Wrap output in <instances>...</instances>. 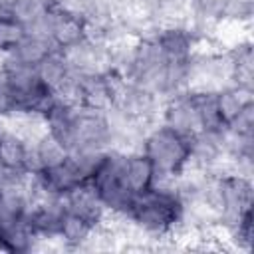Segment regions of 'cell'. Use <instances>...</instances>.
Here are the masks:
<instances>
[{
  "instance_id": "6da1fadb",
  "label": "cell",
  "mask_w": 254,
  "mask_h": 254,
  "mask_svg": "<svg viewBox=\"0 0 254 254\" xmlns=\"http://www.w3.org/2000/svg\"><path fill=\"white\" fill-rule=\"evenodd\" d=\"M131 222L143 230L153 240L171 238L181 226L183 218V198L175 187L153 185L133 198L131 210L127 214Z\"/></svg>"
},
{
  "instance_id": "7a4b0ae2",
  "label": "cell",
  "mask_w": 254,
  "mask_h": 254,
  "mask_svg": "<svg viewBox=\"0 0 254 254\" xmlns=\"http://www.w3.org/2000/svg\"><path fill=\"white\" fill-rule=\"evenodd\" d=\"M139 151L155 169V185L175 187L177 177L190 163V137L165 123H155L145 131Z\"/></svg>"
},
{
  "instance_id": "3957f363",
  "label": "cell",
  "mask_w": 254,
  "mask_h": 254,
  "mask_svg": "<svg viewBox=\"0 0 254 254\" xmlns=\"http://www.w3.org/2000/svg\"><path fill=\"white\" fill-rule=\"evenodd\" d=\"M123 155L121 149H109L99 159L89 177V185L103 202L107 214H129L135 194H131L123 183Z\"/></svg>"
},
{
  "instance_id": "277c9868",
  "label": "cell",
  "mask_w": 254,
  "mask_h": 254,
  "mask_svg": "<svg viewBox=\"0 0 254 254\" xmlns=\"http://www.w3.org/2000/svg\"><path fill=\"white\" fill-rule=\"evenodd\" d=\"M65 147L69 153H105L111 149V133L103 111L77 107Z\"/></svg>"
},
{
  "instance_id": "5b68a950",
  "label": "cell",
  "mask_w": 254,
  "mask_h": 254,
  "mask_svg": "<svg viewBox=\"0 0 254 254\" xmlns=\"http://www.w3.org/2000/svg\"><path fill=\"white\" fill-rule=\"evenodd\" d=\"M60 52L75 75H95V73L109 71L107 44L103 40L85 36L79 42H75Z\"/></svg>"
},
{
  "instance_id": "8992f818",
  "label": "cell",
  "mask_w": 254,
  "mask_h": 254,
  "mask_svg": "<svg viewBox=\"0 0 254 254\" xmlns=\"http://www.w3.org/2000/svg\"><path fill=\"white\" fill-rule=\"evenodd\" d=\"M159 123H165L167 127H171L187 137H194L196 133H200L202 123H200V113H198L194 93L179 91V93L163 99Z\"/></svg>"
},
{
  "instance_id": "52a82bcc",
  "label": "cell",
  "mask_w": 254,
  "mask_h": 254,
  "mask_svg": "<svg viewBox=\"0 0 254 254\" xmlns=\"http://www.w3.org/2000/svg\"><path fill=\"white\" fill-rule=\"evenodd\" d=\"M54 50L58 48L50 38L36 32H26L20 44L10 54H6L4 67H38L40 62H44Z\"/></svg>"
},
{
  "instance_id": "ba28073f",
  "label": "cell",
  "mask_w": 254,
  "mask_h": 254,
  "mask_svg": "<svg viewBox=\"0 0 254 254\" xmlns=\"http://www.w3.org/2000/svg\"><path fill=\"white\" fill-rule=\"evenodd\" d=\"M75 103L79 107L93 109V111H105L109 105H113V91H111L109 75L107 73L79 75Z\"/></svg>"
},
{
  "instance_id": "9c48e42d",
  "label": "cell",
  "mask_w": 254,
  "mask_h": 254,
  "mask_svg": "<svg viewBox=\"0 0 254 254\" xmlns=\"http://www.w3.org/2000/svg\"><path fill=\"white\" fill-rule=\"evenodd\" d=\"M62 200H64L65 210L85 218L93 226H99L107 216V210H105L103 202L99 200V196L95 194V190L91 189L89 183L79 185L77 189L69 190L67 194L62 196Z\"/></svg>"
},
{
  "instance_id": "30bf717a",
  "label": "cell",
  "mask_w": 254,
  "mask_h": 254,
  "mask_svg": "<svg viewBox=\"0 0 254 254\" xmlns=\"http://www.w3.org/2000/svg\"><path fill=\"white\" fill-rule=\"evenodd\" d=\"M123 183L131 194H141L155 185V169L141 151H125L123 155Z\"/></svg>"
},
{
  "instance_id": "8fae6325",
  "label": "cell",
  "mask_w": 254,
  "mask_h": 254,
  "mask_svg": "<svg viewBox=\"0 0 254 254\" xmlns=\"http://www.w3.org/2000/svg\"><path fill=\"white\" fill-rule=\"evenodd\" d=\"M252 93L254 91L244 89V87H238V85H226V87H222V89H218L214 93L216 111H218V117H220L222 127L230 125L248 105L254 103Z\"/></svg>"
},
{
  "instance_id": "7c38bea8",
  "label": "cell",
  "mask_w": 254,
  "mask_h": 254,
  "mask_svg": "<svg viewBox=\"0 0 254 254\" xmlns=\"http://www.w3.org/2000/svg\"><path fill=\"white\" fill-rule=\"evenodd\" d=\"M28 149H30V143L24 137L0 125V167L16 173H26Z\"/></svg>"
},
{
  "instance_id": "4fadbf2b",
  "label": "cell",
  "mask_w": 254,
  "mask_h": 254,
  "mask_svg": "<svg viewBox=\"0 0 254 254\" xmlns=\"http://www.w3.org/2000/svg\"><path fill=\"white\" fill-rule=\"evenodd\" d=\"M228 54L232 64V85L254 91V56L250 38L228 48Z\"/></svg>"
},
{
  "instance_id": "5bb4252c",
  "label": "cell",
  "mask_w": 254,
  "mask_h": 254,
  "mask_svg": "<svg viewBox=\"0 0 254 254\" xmlns=\"http://www.w3.org/2000/svg\"><path fill=\"white\" fill-rule=\"evenodd\" d=\"M52 10L50 0H6V14L18 20L28 32H36Z\"/></svg>"
},
{
  "instance_id": "9a60e30c",
  "label": "cell",
  "mask_w": 254,
  "mask_h": 254,
  "mask_svg": "<svg viewBox=\"0 0 254 254\" xmlns=\"http://www.w3.org/2000/svg\"><path fill=\"white\" fill-rule=\"evenodd\" d=\"M93 230H95V226L91 222H87L85 218H81L69 210H64L58 238L65 246V250H81V246L85 244V240L89 238V234Z\"/></svg>"
},
{
  "instance_id": "2e32d148",
  "label": "cell",
  "mask_w": 254,
  "mask_h": 254,
  "mask_svg": "<svg viewBox=\"0 0 254 254\" xmlns=\"http://www.w3.org/2000/svg\"><path fill=\"white\" fill-rule=\"evenodd\" d=\"M26 32L28 30L18 20L2 12L0 14V54H10L20 44V40L26 36Z\"/></svg>"
},
{
  "instance_id": "e0dca14e",
  "label": "cell",
  "mask_w": 254,
  "mask_h": 254,
  "mask_svg": "<svg viewBox=\"0 0 254 254\" xmlns=\"http://www.w3.org/2000/svg\"><path fill=\"white\" fill-rule=\"evenodd\" d=\"M139 10H143V12H147V14H153V16H157V12H159V6H161V2L163 0H131Z\"/></svg>"
}]
</instances>
